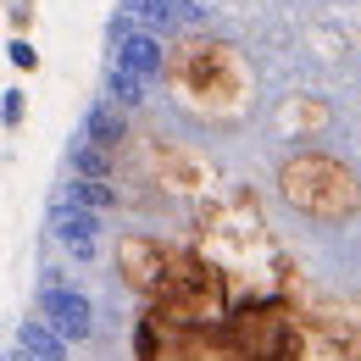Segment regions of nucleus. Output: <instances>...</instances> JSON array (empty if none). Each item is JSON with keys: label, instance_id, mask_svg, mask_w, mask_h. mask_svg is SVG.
Masks as SVG:
<instances>
[{"label": "nucleus", "instance_id": "nucleus-6", "mask_svg": "<svg viewBox=\"0 0 361 361\" xmlns=\"http://www.w3.org/2000/svg\"><path fill=\"white\" fill-rule=\"evenodd\" d=\"M61 200H73V206H84V212L100 217V212H111V206H117V189H111L106 178H73Z\"/></svg>", "mask_w": 361, "mask_h": 361}, {"label": "nucleus", "instance_id": "nucleus-8", "mask_svg": "<svg viewBox=\"0 0 361 361\" xmlns=\"http://www.w3.org/2000/svg\"><path fill=\"white\" fill-rule=\"evenodd\" d=\"M73 178H111V150H100L90 139H73Z\"/></svg>", "mask_w": 361, "mask_h": 361}, {"label": "nucleus", "instance_id": "nucleus-1", "mask_svg": "<svg viewBox=\"0 0 361 361\" xmlns=\"http://www.w3.org/2000/svg\"><path fill=\"white\" fill-rule=\"evenodd\" d=\"M39 317H45L67 345H84L94 334V306H90V295L73 289V283H45V289H39Z\"/></svg>", "mask_w": 361, "mask_h": 361}, {"label": "nucleus", "instance_id": "nucleus-13", "mask_svg": "<svg viewBox=\"0 0 361 361\" xmlns=\"http://www.w3.org/2000/svg\"><path fill=\"white\" fill-rule=\"evenodd\" d=\"M11 361H34V356H28V350H17V356H11Z\"/></svg>", "mask_w": 361, "mask_h": 361}, {"label": "nucleus", "instance_id": "nucleus-5", "mask_svg": "<svg viewBox=\"0 0 361 361\" xmlns=\"http://www.w3.org/2000/svg\"><path fill=\"white\" fill-rule=\"evenodd\" d=\"M123 134H128V128H123V111L106 106V100L90 106V117H84V128H78V139H90V145H100V150H117Z\"/></svg>", "mask_w": 361, "mask_h": 361}, {"label": "nucleus", "instance_id": "nucleus-10", "mask_svg": "<svg viewBox=\"0 0 361 361\" xmlns=\"http://www.w3.org/2000/svg\"><path fill=\"white\" fill-rule=\"evenodd\" d=\"M0 123H6V128L23 123V90H6V94H0Z\"/></svg>", "mask_w": 361, "mask_h": 361}, {"label": "nucleus", "instance_id": "nucleus-9", "mask_svg": "<svg viewBox=\"0 0 361 361\" xmlns=\"http://www.w3.org/2000/svg\"><path fill=\"white\" fill-rule=\"evenodd\" d=\"M6 56H11V67H23V73H34V67H39V50L28 45V39H11Z\"/></svg>", "mask_w": 361, "mask_h": 361}, {"label": "nucleus", "instance_id": "nucleus-14", "mask_svg": "<svg viewBox=\"0 0 361 361\" xmlns=\"http://www.w3.org/2000/svg\"><path fill=\"white\" fill-rule=\"evenodd\" d=\"M0 361H6V356H0Z\"/></svg>", "mask_w": 361, "mask_h": 361}, {"label": "nucleus", "instance_id": "nucleus-11", "mask_svg": "<svg viewBox=\"0 0 361 361\" xmlns=\"http://www.w3.org/2000/svg\"><path fill=\"white\" fill-rule=\"evenodd\" d=\"M139 23L134 17H123V11H117V17H111V23H106V39H111V45H117V39H128V34H134Z\"/></svg>", "mask_w": 361, "mask_h": 361}, {"label": "nucleus", "instance_id": "nucleus-2", "mask_svg": "<svg viewBox=\"0 0 361 361\" xmlns=\"http://www.w3.org/2000/svg\"><path fill=\"white\" fill-rule=\"evenodd\" d=\"M50 233L73 250V262H94L100 256V217L73 206V200H56L50 206Z\"/></svg>", "mask_w": 361, "mask_h": 361}, {"label": "nucleus", "instance_id": "nucleus-7", "mask_svg": "<svg viewBox=\"0 0 361 361\" xmlns=\"http://www.w3.org/2000/svg\"><path fill=\"white\" fill-rule=\"evenodd\" d=\"M145 90H150V84H139L134 73H123V67L111 61V73H106V106L134 111V106H145Z\"/></svg>", "mask_w": 361, "mask_h": 361}, {"label": "nucleus", "instance_id": "nucleus-12", "mask_svg": "<svg viewBox=\"0 0 361 361\" xmlns=\"http://www.w3.org/2000/svg\"><path fill=\"white\" fill-rule=\"evenodd\" d=\"M117 11L134 17V23H145V17H150V0H117Z\"/></svg>", "mask_w": 361, "mask_h": 361}, {"label": "nucleus", "instance_id": "nucleus-4", "mask_svg": "<svg viewBox=\"0 0 361 361\" xmlns=\"http://www.w3.org/2000/svg\"><path fill=\"white\" fill-rule=\"evenodd\" d=\"M17 350H28L34 361H67V339L50 328L45 317H23L17 322Z\"/></svg>", "mask_w": 361, "mask_h": 361}, {"label": "nucleus", "instance_id": "nucleus-3", "mask_svg": "<svg viewBox=\"0 0 361 361\" xmlns=\"http://www.w3.org/2000/svg\"><path fill=\"white\" fill-rule=\"evenodd\" d=\"M117 67L123 73H134L139 84H150V78H161V34H145V28H134L128 39H117Z\"/></svg>", "mask_w": 361, "mask_h": 361}]
</instances>
